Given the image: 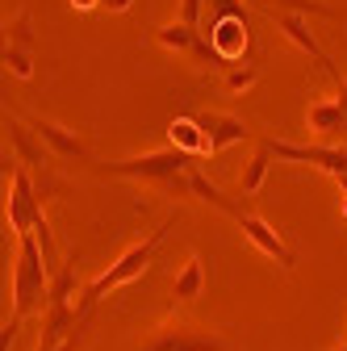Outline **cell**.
<instances>
[{
  "mask_svg": "<svg viewBox=\"0 0 347 351\" xmlns=\"http://www.w3.org/2000/svg\"><path fill=\"white\" fill-rule=\"evenodd\" d=\"M193 197H197V201H205V205H213V209H222L226 217H235V226L243 230V239H247L255 251H264L268 259H276L285 272H293V268H297V255H293V247L285 243V234H280L272 222H264V217H259L247 201L226 197V193L213 184L205 171H201V163H193Z\"/></svg>",
  "mask_w": 347,
  "mask_h": 351,
  "instance_id": "obj_1",
  "label": "cell"
},
{
  "mask_svg": "<svg viewBox=\"0 0 347 351\" xmlns=\"http://www.w3.org/2000/svg\"><path fill=\"white\" fill-rule=\"evenodd\" d=\"M339 197H343V201H339V209H343V217H347V176L339 180Z\"/></svg>",
  "mask_w": 347,
  "mask_h": 351,
  "instance_id": "obj_21",
  "label": "cell"
},
{
  "mask_svg": "<svg viewBox=\"0 0 347 351\" xmlns=\"http://www.w3.org/2000/svg\"><path fill=\"white\" fill-rule=\"evenodd\" d=\"M272 21H276V29H280V34L293 42L297 51H306V55H310V59H314V63H318V67H322L331 80H335V88H343V84H347V80H343V71L331 63L326 47H322V42L314 38V29L306 25V17H297V13H272Z\"/></svg>",
  "mask_w": 347,
  "mask_h": 351,
  "instance_id": "obj_8",
  "label": "cell"
},
{
  "mask_svg": "<svg viewBox=\"0 0 347 351\" xmlns=\"http://www.w3.org/2000/svg\"><path fill=\"white\" fill-rule=\"evenodd\" d=\"M167 230H171V217H167V222H159L143 243L125 247V251L109 263V268H105L97 280L84 285V293L75 297V310H80V318H84V322L93 318V310H97V301H101V297H109L113 289H121V285H130V280H139V276L151 268V255H155V247L163 243V234H167Z\"/></svg>",
  "mask_w": 347,
  "mask_h": 351,
  "instance_id": "obj_3",
  "label": "cell"
},
{
  "mask_svg": "<svg viewBox=\"0 0 347 351\" xmlns=\"http://www.w3.org/2000/svg\"><path fill=\"white\" fill-rule=\"evenodd\" d=\"M205 38H209V47L213 55H218L222 71L243 63V55L251 51V29H247V17H222V21H213L205 25Z\"/></svg>",
  "mask_w": 347,
  "mask_h": 351,
  "instance_id": "obj_7",
  "label": "cell"
},
{
  "mask_svg": "<svg viewBox=\"0 0 347 351\" xmlns=\"http://www.w3.org/2000/svg\"><path fill=\"white\" fill-rule=\"evenodd\" d=\"M335 351H347V343H339V347H335Z\"/></svg>",
  "mask_w": 347,
  "mask_h": 351,
  "instance_id": "obj_23",
  "label": "cell"
},
{
  "mask_svg": "<svg viewBox=\"0 0 347 351\" xmlns=\"http://www.w3.org/2000/svg\"><path fill=\"white\" fill-rule=\"evenodd\" d=\"M255 80H259V67H255V63H235V67H226V88H230L235 97H239V93H251Z\"/></svg>",
  "mask_w": 347,
  "mask_h": 351,
  "instance_id": "obj_18",
  "label": "cell"
},
{
  "mask_svg": "<svg viewBox=\"0 0 347 351\" xmlns=\"http://www.w3.org/2000/svg\"><path fill=\"white\" fill-rule=\"evenodd\" d=\"M5 51L34 55V17H29V9L13 13V21L5 25Z\"/></svg>",
  "mask_w": 347,
  "mask_h": 351,
  "instance_id": "obj_16",
  "label": "cell"
},
{
  "mask_svg": "<svg viewBox=\"0 0 347 351\" xmlns=\"http://www.w3.org/2000/svg\"><path fill=\"white\" fill-rule=\"evenodd\" d=\"M180 21L193 25V29H201V25H205V0H180ZM201 34H205V29H201Z\"/></svg>",
  "mask_w": 347,
  "mask_h": 351,
  "instance_id": "obj_19",
  "label": "cell"
},
{
  "mask_svg": "<svg viewBox=\"0 0 347 351\" xmlns=\"http://www.w3.org/2000/svg\"><path fill=\"white\" fill-rule=\"evenodd\" d=\"M101 0H71V9H97Z\"/></svg>",
  "mask_w": 347,
  "mask_h": 351,
  "instance_id": "obj_22",
  "label": "cell"
},
{
  "mask_svg": "<svg viewBox=\"0 0 347 351\" xmlns=\"http://www.w3.org/2000/svg\"><path fill=\"white\" fill-rule=\"evenodd\" d=\"M268 151L276 159H289V163H310L335 180L347 176V147H335V143H314V147H301V143H285V138H268Z\"/></svg>",
  "mask_w": 347,
  "mask_h": 351,
  "instance_id": "obj_6",
  "label": "cell"
},
{
  "mask_svg": "<svg viewBox=\"0 0 347 351\" xmlns=\"http://www.w3.org/2000/svg\"><path fill=\"white\" fill-rule=\"evenodd\" d=\"M134 351H230V347H226L222 335H213V330H205L197 322L167 318V322L151 326Z\"/></svg>",
  "mask_w": 347,
  "mask_h": 351,
  "instance_id": "obj_5",
  "label": "cell"
},
{
  "mask_svg": "<svg viewBox=\"0 0 347 351\" xmlns=\"http://www.w3.org/2000/svg\"><path fill=\"white\" fill-rule=\"evenodd\" d=\"M167 138H171V147H176V151H184V155H193V159L205 155V134H201L197 117H171Z\"/></svg>",
  "mask_w": 347,
  "mask_h": 351,
  "instance_id": "obj_14",
  "label": "cell"
},
{
  "mask_svg": "<svg viewBox=\"0 0 347 351\" xmlns=\"http://www.w3.org/2000/svg\"><path fill=\"white\" fill-rule=\"evenodd\" d=\"M51 301V268L42 255L38 234L17 239V259H13V322H25L29 314H47Z\"/></svg>",
  "mask_w": 347,
  "mask_h": 351,
  "instance_id": "obj_4",
  "label": "cell"
},
{
  "mask_svg": "<svg viewBox=\"0 0 347 351\" xmlns=\"http://www.w3.org/2000/svg\"><path fill=\"white\" fill-rule=\"evenodd\" d=\"M201 289H205V263H201V255H189L176 285H171V297H176V305H189L193 297H201Z\"/></svg>",
  "mask_w": 347,
  "mask_h": 351,
  "instance_id": "obj_15",
  "label": "cell"
},
{
  "mask_svg": "<svg viewBox=\"0 0 347 351\" xmlns=\"http://www.w3.org/2000/svg\"><path fill=\"white\" fill-rule=\"evenodd\" d=\"M134 0H101V9H109V13H125Z\"/></svg>",
  "mask_w": 347,
  "mask_h": 351,
  "instance_id": "obj_20",
  "label": "cell"
},
{
  "mask_svg": "<svg viewBox=\"0 0 347 351\" xmlns=\"http://www.w3.org/2000/svg\"><path fill=\"white\" fill-rule=\"evenodd\" d=\"M268 13H297V17H343L339 9L322 5V0H259Z\"/></svg>",
  "mask_w": 347,
  "mask_h": 351,
  "instance_id": "obj_17",
  "label": "cell"
},
{
  "mask_svg": "<svg viewBox=\"0 0 347 351\" xmlns=\"http://www.w3.org/2000/svg\"><path fill=\"white\" fill-rule=\"evenodd\" d=\"M272 159H276V155L268 151V138H259V143H255V155H251V159L243 163V171H239V184H235L243 201H247V197H255L259 189H264V180H268V167H272Z\"/></svg>",
  "mask_w": 347,
  "mask_h": 351,
  "instance_id": "obj_12",
  "label": "cell"
},
{
  "mask_svg": "<svg viewBox=\"0 0 347 351\" xmlns=\"http://www.w3.org/2000/svg\"><path fill=\"white\" fill-rule=\"evenodd\" d=\"M306 130L318 134V138H347V109L339 105V97L314 101L306 109Z\"/></svg>",
  "mask_w": 347,
  "mask_h": 351,
  "instance_id": "obj_11",
  "label": "cell"
},
{
  "mask_svg": "<svg viewBox=\"0 0 347 351\" xmlns=\"http://www.w3.org/2000/svg\"><path fill=\"white\" fill-rule=\"evenodd\" d=\"M5 130H9V138H13V147H17V163H25L29 171H38V167H47V147H42V138L34 134V130H25L17 117H9L5 113Z\"/></svg>",
  "mask_w": 347,
  "mask_h": 351,
  "instance_id": "obj_13",
  "label": "cell"
},
{
  "mask_svg": "<svg viewBox=\"0 0 347 351\" xmlns=\"http://www.w3.org/2000/svg\"><path fill=\"white\" fill-rule=\"evenodd\" d=\"M97 176H113V180H143L163 189L167 197H193V155L163 147V151H147L134 159H113V163H93Z\"/></svg>",
  "mask_w": 347,
  "mask_h": 351,
  "instance_id": "obj_2",
  "label": "cell"
},
{
  "mask_svg": "<svg viewBox=\"0 0 347 351\" xmlns=\"http://www.w3.org/2000/svg\"><path fill=\"white\" fill-rule=\"evenodd\" d=\"M197 125L205 134V155H218L222 147L230 143H251V125L243 117H230V113H197Z\"/></svg>",
  "mask_w": 347,
  "mask_h": 351,
  "instance_id": "obj_10",
  "label": "cell"
},
{
  "mask_svg": "<svg viewBox=\"0 0 347 351\" xmlns=\"http://www.w3.org/2000/svg\"><path fill=\"white\" fill-rule=\"evenodd\" d=\"M29 130L42 138V147H47L55 159L63 163H88V147H84V138L75 134V130L51 121V117H29Z\"/></svg>",
  "mask_w": 347,
  "mask_h": 351,
  "instance_id": "obj_9",
  "label": "cell"
}]
</instances>
